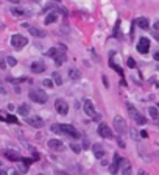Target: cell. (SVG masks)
Masks as SVG:
<instances>
[{
	"mask_svg": "<svg viewBox=\"0 0 159 175\" xmlns=\"http://www.w3.org/2000/svg\"><path fill=\"white\" fill-rule=\"evenodd\" d=\"M80 77H81V74H80V71L77 67H70V69H69V78H70V80H78Z\"/></svg>",
	"mask_w": 159,
	"mask_h": 175,
	"instance_id": "obj_20",
	"label": "cell"
},
{
	"mask_svg": "<svg viewBox=\"0 0 159 175\" xmlns=\"http://www.w3.org/2000/svg\"><path fill=\"white\" fill-rule=\"evenodd\" d=\"M120 172H122V175H131V174H133V167H131V163H129V161H126V159L122 161Z\"/></svg>",
	"mask_w": 159,
	"mask_h": 175,
	"instance_id": "obj_16",
	"label": "cell"
},
{
	"mask_svg": "<svg viewBox=\"0 0 159 175\" xmlns=\"http://www.w3.org/2000/svg\"><path fill=\"white\" fill-rule=\"evenodd\" d=\"M52 131L58 133V135H64V136L72 138V139L80 138L78 130L75 128L73 125H69V124H55V125H52Z\"/></svg>",
	"mask_w": 159,
	"mask_h": 175,
	"instance_id": "obj_1",
	"label": "cell"
},
{
	"mask_svg": "<svg viewBox=\"0 0 159 175\" xmlns=\"http://www.w3.org/2000/svg\"><path fill=\"white\" fill-rule=\"evenodd\" d=\"M58 20V16L55 14V13H52V14H48L47 17H45V25H50V24H55Z\"/></svg>",
	"mask_w": 159,
	"mask_h": 175,
	"instance_id": "obj_23",
	"label": "cell"
},
{
	"mask_svg": "<svg viewBox=\"0 0 159 175\" xmlns=\"http://www.w3.org/2000/svg\"><path fill=\"white\" fill-rule=\"evenodd\" d=\"M83 109H84L86 116H89L91 119H94L97 114H98V113L95 111V106H94L92 100H89V99H86V100H84V103H83Z\"/></svg>",
	"mask_w": 159,
	"mask_h": 175,
	"instance_id": "obj_7",
	"label": "cell"
},
{
	"mask_svg": "<svg viewBox=\"0 0 159 175\" xmlns=\"http://www.w3.org/2000/svg\"><path fill=\"white\" fill-rule=\"evenodd\" d=\"M128 67H131V69L136 67V61H134L133 58H128Z\"/></svg>",
	"mask_w": 159,
	"mask_h": 175,
	"instance_id": "obj_31",
	"label": "cell"
},
{
	"mask_svg": "<svg viewBox=\"0 0 159 175\" xmlns=\"http://www.w3.org/2000/svg\"><path fill=\"white\" fill-rule=\"evenodd\" d=\"M0 175H8V174H6L5 171H0Z\"/></svg>",
	"mask_w": 159,
	"mask_h": 175,
	"instance_id": "obj_41",
	"label": "cell"
},
{
	"mask_svg": "<svg viewBox=\"0 0 159 175\" xmlns=\"http://www.w3.org/2000/svg\"><path fill=\"white\" fill-rule=\"evenodd\" d=\"M53 60H55V64H56V66L64 64V63H66V60H67V57H66V52H64V50H61V48H59L58 55H56V57H55Z\"/></svg>",
	"mask_w": 159,
	"mask_h": 175,
	"instance_id": "obj_17",
	"label": "cell"
},
{
	"mask_svg": "<svg viewBox=\"0 0 159 175\" xmlns=\"http://www.w3.org/2000/svg\"><path fill=\"white\" fill-rule=\"evenodd\" d=\"M126 108H128L129 117L133 119V121H134L137 125H145V124H147V119H145V117H143V116H142V114H141L139 111H137L131 103H128V105H126Z\"/></svg>",
	"mask_w": 159,
	"mask_h": 175,
	"instance_id": "obj_3",
	"label": "cell"
},
{
	"mask_svg": "<svg viewBox=\"0 0 159 175\" xmlns=\"http://www.w3.org/2000/svg\"><path fill=\"white\" fill-rule=\"evenodd\" d=\"M30 69H31L33 74H42V72H45L47 66L44 64V63H41V61H34V63H31Z\"/></svg>",
	"mask_w": 159,
	"mask_h": 175,
	"instance_id": "obj_12",
	"label": "cell"
},
{
	"mask_svg": "<svg viewBox=\"0 0 159 175\" xmlns=\"http://www.w3.org/2000/svg\"><path fill=\"white\" fill-rule=\"evenodd\" d=\"M156 69H158V72H159V64H158V66H156Z\"/></svg>",
	"mask_w": 159,
	"mask_h": 175,
	"instance_id": "obj_45",
	"label": "cell"
},
{
	"mask_svg": "<svg viewBox=\"0 0 159 175\" xmlns=\"http://www.w3.org/2000/svg\"><path fill=\"white\" fill-rule=\"evenodd\" d=\"M53 81H55V85H58V86L63 83V78H61V75L58 72H53Z\"/></svg>",
	"mask_w": 159,
	"mask_h": 175,
	"instance_id": "obj_27",
	"label": "cell"
},
{
	"mask_svg": "<svg viewBox=\"0 0 159 175\" xmlns=\"http://www.w3.org/2000/svg\"><path fill=\"white\" fill-rule=\"evenodd\" d=\"M58 48H55V47H52V48H48V52L45 53L47 55V57H50V58H55V57H56V55H58Z\"/></svg>",
	"mask_w": 159,
	"mask_h": 175,
	"instance_id": "obj_26",
	"label": "cell"
},
{
	"mask_svg": "<svg viewBox=\"0 0 159 175\" xmlns=\"http://www.w3.org/2000/svg\"><path fill=\"white\" fill-rule=\"evenodd\" d=\"M141 175H147V174H145V171H141Z\"/></svg>",
	"mask_w": 159,
	"mask_h": 175,
	"instance_id": "obj_42",
	"label": "cell"
},
{
	"mask_svg": "<svg viewBox=\"0 0 159 175\" xmlns=\"http://www.w3.org/2000/svg\"><path fill=\"white\" fill-rule=\"evenodd\" d=\"M148 116H150L151 119H155V121H158V117H159L158 108H156V106H150V108H148Z\"/></svg>",
	"mask_w": 159,
	"mask_h": 175,
	"instance_id": "obj_22",
	"label": "cell"
},
{
	"mask_svg": "<svg viewBox=\"0 0 159 175\" xmlns=\"http://www.w3.org/2000/svg\"><path fill=\"white\" fill-rule=\"evenodd\" d=\"M83 145H84L86 149H87V147H89V142H87V139H84V142H83Z\"/></svg>",
	"mask_w": 159,
	"mask_h": 175,
	"instance_id": "obj_38",
	"label": "cell"
},
{
	"mask_svg": "<svg viewBox=\"0 0 159 175\" xmlns=\"http://www.w3.org/2000/svg\"><path fill=\"white\" fill-rule=\"evenodd\" d=\"M3 155H5V158H8L10 161H22V158H20V155L16 150L6 149V150H3Z\"/></svg>",
	"mask_w": 159,
	"mask_h": 175,
	"instance_id": "obj_13",
	"label": "cell"
},
{
	"mask_svg": "<svg viewBox=\"0 0 159 175\" xmlns=\"http://www.w3.org/2000/svg\"><path fill=\"white\" fill-rule=\"evenodd\" d=\"M27 124L31 125L33 128H42L44 127V121H42V117H39V116H30V117H27Z\"/></svg>",
	"mask_w": 159,
	"mask_h": 175,
	"instance_id": "obj_9",
	"label": "cell"
},
{
	"mask_svg": "<svg viewBox=\"0 0 159 175\" xmlns=\"http://www.w3.org/2000/svg\"><path fill=\"white\" fill-rule=\"evenodd\" d=\"M150 48V39L148 38H141L139 42H137V50L141 53H147Z\"/></svg>",
	"mask_w": 159,
	"mask_h": 175,
	"instance_id": "obj_11",
	"label": "cell"
},
{
	"mask_svg": "<svg viewBox=\"0 0 159 175\" xmlns=\"http://www.w3.org/2000/svg\"><path fill=\"white\" fill-rule=\"evenodd\" d=\"M6 63H8V66H11V67H14V66L17 64L16 58H13V57H8V58H6Z\"/></svg>",
	"mask_w": 159,
	"mask_h": 175,
	"instance_id": "obj_28",
	"label": "cell"
},
{
	"mask_svg": "<svg viewBox=\"0 0 159 175\" xmlns=\"http://www.w3.org/2000/svg\"><path fill=\"white\" fill-rule=\"evenodd\" d=\"M0 67H2V69H5V67H6V64H5V61H0Z\"/></svg>",
	"mask_w": 159,
	"mask_h": 175,
	"instance_id": "obj_37",
	"label": "cell"
},
{
	"mask_svg": "<svg viewBox=\"0 0 159 175\" xmlns=\"http://www.w3.org/2000/svg\"><path fill=\"white\" fill-rule=\"evenodd\" d=\"M17 113H19L20 116H28V113H30V106H28V105H20V106L17 108Z\"/></svg>",
	"mask_w": 159,
	"mask_h": 175,
	"instance_id": "obj_21",
	"label": "cell"
},
{
	"mask_svg": "<svg viewBox=\"0 0 159 175\" xmlns=\"http://www.w3.org/2000/svg\"><path fill=\"white\" fill-rule=\"evenodd\" d=\"M6 121L11 122V124H17V119H16L14 116H8V117H6Z\"/></svg>",
	"mask_w": 159,
	"mask_h": 175,
	"instance_id": "obj_32",
	"label": "cell"
},
{
	"mask_svg": "<svg viewBox=\"0 0 159 175\" xmlns=\"http://www.w3.org/2000/svg\"><path fill=\"white\" fill-rule=\"evenodd\" d=\"M11 13H13V16H16V17H20V16L25 14V11L22 8H11Z\"/></svg>",
	"mask_w": 159,
	"mask_h": 175,
	"instance_id": "obj_25",
	"label": "cell"
},
{
	"mask_svg": "<svg viewBox=\"0 0 159 175\" xmlns=\"http://www.w3.org/2000/svg\"><path fill=\"white\" fill-rule=\"evenodd\" d=\"M114 130L119 133V135H123V133H125L126 124H125V121H123L122 116H115L114 117Z\"/></svg>",
	"mask_w": 159,
	"mask_h": 175,
	"instance_id": "obj_8",
	"label": "cell"
},
{
	"mask_svg": "<svg viewBox=\"0 0 159 175\" xmlns=\"http://www.w3.org/2000/svg\"><path fill=\"white\" fill-rule=\"evenodd\" d=\"M11 175H20V174H19L17 171H13V172H11Z\"/></svg>",
	"mask_w": 159,
	"mask_h": 175,
	"instance_id": "obj_39",
	"label": "cell"
},
{
	"mask_svg": "<svg viewBox=\"0 0 159 175\" xmlns=\"http://www.w3.org/2000/svg\"><path fill=\"white\" fill-rule=\"evenodd\" d=\"M28 31L33 38H45L47 36V31L42 28H38V27H28Z\"/></svg>",
	"mask_w": 159,
	"mask_h": 175,
	"instance_id": "obj_14",
	"label": "cell"
},
{
	"mask_svg": "<svg viewBox=\"0 0 159 175\" xmlns=\"http://www.w3.org/2000/svg\"><path fill=\"white\" fill-rule=\"evenodd\" d=\"M134 24H136V25H139L142 30H147L148 27H150V22H148V19H147V17H137V19L134 20Z\"/></svg>",
	"mask_w": 159,
	"mask_h": 175,
	"instance_id": "obj_19",
	"label": "cell"
},
{
	"mask_svg": "<svg viewBox=\"0 0 159 175\" xmlns=\"http://www.w3.org/2000/svg\"><path fill=\"white\" fill-rule=\"evenodd\" d=\"M28 97H30V100H33L34 103H39V105H44L48 100L47 92L41 88H31L28 92Z\"/></svg>",
	"mask_w": 159,
	"mask_h": 175,
	"instance_id": "obj_2",
	"label": "cell"
},
{
	"mask_svg": "<svg viewBox=\"0 0 159 175\" xmlns=\"http://www.w3.org/2000/svg\"><path fill=\"white\" fill-rule=\"evenodd\" d=\"M33 156H34V159H39V153L38 152H33Z\"/></svg>",
	"mask_w": 159,
	"mask_h": 175,
	"instance_id": "obj_36",
	"label": "cell"
},
{
	"mask_svg": "<svg viewBox=\"0 0 159 175\" xmlns=\"http://www.w3.org/2000/svg\"><path fill=\"white\" fill-rule=\"evenodd\" d=\"M0 92H2V94H6V89L3 88V85H2V83H0Z\"/></svg>",
	"mask_w": 159,
	"mask_h": 175,
	"instance_id": "obj_35",
	"label": "cell"
},
{
	"mask_svg": "<svg viewBox=\"0 0 159 175\" xmlns=\"http://www.w3.org/2000/svg\"><path fill=\"white\" fill-rule=\"evenodd\" d=\"M156 28H159V20H158V22H156Z\"/></svg>",
	"mask_w": 159,
	"mask_h": 175,
	"instance_id": "obj_44",
	"label": "cell"
},
{
	"mask_svg": "<svg viewBox=\"0 0 159 175\" xmlns=\"http://www.w3.org/2000/svg\"><path fill=\"white\" fill-rule=\"evenodd\" d=\"M52 2H55V3H58V2H61V0H52Z\"/></svg>",
	"mask_w": 159,
	"mask_h": 175,
	"instance_id": "obj_43",
	"label": "cell"
},
{
	"mask_svg": "<svg viewBox=\"0 0 159 175\" xmlns=\"http://www.w3.org/2000/svg\"><path fill=\"white\" fill-rule=\"evenodd\" d=\"M109 67H112V69H114V71H115L117 74L123 77V69H122L120 66H117L115 63H114V61H111V60H109Z\"/></svg>",
	"mask_w": 159,
	"mask_h": 175,
	"instance_id": "obj_24",
	"label": "cell"
},
{
	"mask_svg": "<svg viewBox=\"0 0 159 175\" xmlns=\"http://www.w3.org/2000/svg\"><path fill=\"white\" fill-rule=\"evenodd\" d=\"M155 60H158V61H159V53H155Z\"/></svg>",
	"mask_w": 159,
	"mask_h": 175,
	"instance_id": "obj_40",
	"label": "cell"
},
{
	"mask_svg": "<svg viewBox=\"0 0 159 175\" xmlns=\"http://www.w3.org/2000/svg\"><path fill=\"white\" fill-rule=\"evenodd\" d=\"M122 158L119 155H114V161L111 163V167H109V171H111L112 175H117V172H119V167H122Z\"/></svg>",
	"mask_w": 159,
	"mask_h": 175,
	"instance_id": "obj_10",
	"label": "cell"
},
{
	"mask_svg": "<svg viewBox=\"0 0 159 175\" xmlns=\"http://www.w3.org/2000/svg\"><path fill=\"white\" fill-rule=\"evenodd\" d=\"M22 163L27 164V166H30V164L33 163V159H30V158H22Z\"/></svg>",
	"mask_w": 159,
	"mask_h": 175,
	"instance_id": "obj_33",
	"label": "cell"
},
{
	"mask_svg": "<svg viewBox=\"0 0 159 175\" xmlns=\"http://www.w3.org/2000/svg\"><path fill=\"white\" fill-rule=\"evenodd\" d=\"M48 147L55 152H61L64 149V144H63V141H59V139H50V141H48Z\"/></svg>",
	"mask_w": 159,
	"mask_h": 175,
	"instance_id": "obj_15",
	"label": "cell"
},
{
	"mask_svg": "<svg viewBox=\"0 0 159 175\" xmlns=\"http://www.w3.org/2000/svg\"><path fill=\"white\" fill-rule=\"evenodd\" d=\"M141 136H142V138H147V136H148L147 130H142V131H141Z\"/></svg>",
	"mask_w": 159,
	"mask_h": 175,
	"instance_id": "obj_34",
	"label": "cell"
},
{
	"mask_svg": "<svg viewBox=\"0 0 159 175\" xmlns=\"http://www.w3.org/2000/svg\"><path fill=\"white\" fill-rule=\"evenodd\" d=\"M92 152H94L95 158H103L105 156V149H103V145H100V144H94L92 145Z\"/></svg>",
	"mask_w": 159,
	"mask_h": 175,
	"instance_id": "obj_18",
	"label": "cell"
},
{
	"mask_svg": "<svg viewBox=\"0 0 159 175\" xmlns=\"http://www.w3.org/2000/svg\"><path fill=\"white\" fill-rule=\"evenodd\" d=\"M97 131H98V136L105 138V139H111L112 138V131H111V127H109L108 124L101 122L98 125V128H97Z\"/></svg>",
	"mask_w": 159,
	"mask_h": 175,
	"instance_id": "obj_5",
	"label": "cell"
},
{
	"mask_svg": "<svg viewBox=\"0 0 159 175\" xmlns=\"http://www.w3.org/2000/svg\"><path fill=\"white\" fill-rule=\"evenodd\" d=\"M27 44H28V39H27L25 36H22V34H13L11 36V45L14 47V48H24Z\"/></svg>",
	"mask_w": 159,
	"mask_h": 175,
	"instance_id": "obj_4",
	"label": "cell"
},
{
	"mask_svg": "<svg viewBox=\"0 0 159 175\" xmlns=\"http://www.w3.org/2000/svg\"><path fill=\"white\" fill-rule=\"evenodd\" d=\"M55 109H56V113L61 114V116H66L69 113V105L66 100L63 99H58V100H55Z\"/></svg>",
	"mask_w": 159,
	"mask_h": 175,
	"instance_id": "obj_6",
	"label": "cell"
},
{
	"mask_svg": "<svg viewBox=\"0 0 159 175\" xmlns=\"http://www.w3.org/2000/svg\"><path fill=\"white\" fill-rule=\"evenodd\" d=\"M42 85H44L45 88H53V85H55V81H53V80H48V78H45V80L42 81Z\"/></svg>",
	"mask_w": 159,
	"mask_h": 175,
	"instance_id": "obj_29",
	"label": "cell"
},
{
	"mask_svg": "<svg viewBox=\"0 0 159 175\" xmlns=\"http://www.w3.org/2000/svg\"><path fill=\"white\" fill-rule=\"evenodd\" d=\"M70 149L73 150V153H80V152H81V147H80L78 144H73V142L70 144Z\"/></svg>",
	"mask_w": 159,
	"mask_h": 175,
	"instance_id": "obj_30",
	"label": "cell"
}]
</instances>
